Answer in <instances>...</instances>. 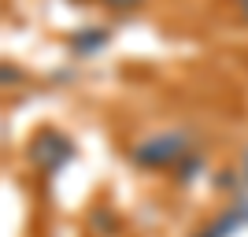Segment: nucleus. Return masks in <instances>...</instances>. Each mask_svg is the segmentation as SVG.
<instances>
[{
	"instance_id": "nucleus-1",
	"label": "nucleus",
	"mask_w": 248,
	"mask_h": 237,
	"mask_svg": "<svg viewBox=\"0 0 248 237\" xmlns=\"http://www.w3.org/2000/svg\"><path fill=\"white\" fill-rule=\"evenodd\" d=\"M189 148L186 134H159V137H148L134 148V163L141 167H170L174 159H182Z\"/></svg>"
},
{
	"instance_id": "nucleus-2",
	"label": "nucleus",
	"mask_w": 248,
	"mask_h": 237,
	"mask_svg": "<svg viewBox=\"0 0 248 237\" xmlns=\"http://www.w3.org/2000/svg\"><path fill=\"white\" fill-rule=\"evenodd\" d=\"M33 159H37L45 171H56L60 163H67V159H71V141L48 130V134H41L37 141H33Z\"/></svg>"
},
{
	"instance_id": "nucleus-3",
	"label": "nucleus",
	"mask_w": 248,
	"mask_h": 237,
	"mask_svg": "<svg viewBox=\"0 0 248 237\" xmlns=\"http://www.w3.org/2000/svg\"><path fill=\"white\" fill-rule=\"evenodd\" d=\"M100 41H108V33H104V30H93V33H85V37H78V41H74V48H96Z\"/></svg>"
},
{
	"instance_id": "nucleus-4",
	"label": "nucleus",
	"mask_w": 248,
	"mask_h": 237,
	"mask_svg": "<svg viewBox=\"0 0 248 237\" xmlns=\"http://www.w3.org/2000/svg\"><path fill=\"white\" fill-rule=\"evenodd\" d=\"M104 4H111V8H130V4H137V0H104Z\"/></svg>"
},
{
	"instance_id": "nucleus-5",
	"label": "nucleus",
	"mask_w": 248,
	"mask_h": 237,
	"mask_svg": "<svg viewBox=\"0 0 248 237\" xmlns=\"http://www.w3.org/2000/svg\"><path fill=\"white\" fill-rule=\"evenodd\" d=\"M241 11H245V19H248V0H241Z\"/></svg>"
},
{
	"instance_id": "nucleus-6",
	"label": "nucleus",
	"mask_w": 248,
	"mask_h": 237,
	"mask_svg": "<svg viewBox=\"0 0 248 237\" xmlns=\"http://www.w3.org/2000/svg\"><path fill=\"white\" fill-rule=\"evenodd\" d=\"M245 174H248V156H245Z\"/></svg>"
}]
</instances>
